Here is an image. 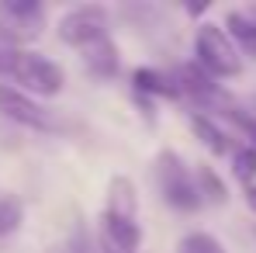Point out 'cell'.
I'll list each match as a JSON object with an SVG mask.
<instances>
[{
  "instance_id": "obj_1",
  "label": "cell",
  "mask_w": 256,
  "mask_h": 253,
  "mask_svg": "<svg viewBox=\"0 0 256 253\" xmlns=\"http://www.w3.org/2000/svg\"><path fill=\"white\" fill-rule=\"evenodd\" d=\"M100 236L122 250L135 253L142 243V225H138V194L132 177L118 173L108 184V205L100 211Z\"/></svg>"
},
{
  "instance_id": "obj_2",
  "label": "cell",
  "mask_w": 256,
  "mask_h": 253,
  "mask_svg": "<svg viewBox=\"0 0 256 253\" xmlns=\"http://www.w3.org/2000/svg\"><path fill=\"white\" fill-rule=\"evenodd\" d=\"M152 180H156V191L163 194V201L176 211H198L201 201V191H198V180H194V167H187L180 160V153L173 149H160L156 160H152Z\"/></svg>"
},
{
  "instance_id": "obj_3",
  "label": "cell",
  "mask_w": 256,
  "mask_h": 253,
  "mask_svg": "<svg viewBox=\"0 0 256 253\" xmlns=\"http://www.w3.org/2000/svg\"><path fill=\"white\" fill-rule=\"evenodd\" d=\"M194 56H198L194 63L214 80H236L242 73V56H239L236 42L228 39L225 28H218L212 21H204L194 32Z\"/></svg>"
},
{
  "instance_id": "obj_4",
  "label": "cell",
  "mask_w": 256,
  "mask_h": 253,
  "mask_svg": "<svg viewBox=\"0 0 256 253\" xmlns=\"http://www.w3.org/2000/svg\"><path fill=\"white\" fill-rule=\"evenodd\" d=\"M59 42L70 49H90L108 39V11L100 4H80L59 18Z\"/></svg>"
},
{
  "instance_id": "obj_5",
  "label": "cell",
  "mask_w": 256,
  "mask_h": 253,
  "mask_svg": "<svg viewBox=\"0 0 256 253\" xmlns=\"http://www.w3.org/2000/svg\"><path fill=\"white\" fill-rule=\"evenodd\" d=\"M45 28V7L38 0H4L0 4V39L18 49L38 39Z\"/></svg>"
},
{
  "instance_id": "obj_6",
  "label": "cell",
  "mask_w": 256,
  "mask_h": 253,
  "mask_svg": "<svg viewBox=\"0 0 256 253\" xmlns=\"http://www.w3.org/2000/svg\"><path fill=\"white\" fill-rule=\"evenodd\" d=\"M0 118H7L21 128H32V132H56L59 128L56 115L45 104H38L32 94H24L14 84H0Z\"/></svg>"
},
{
  "instance_id": "obj_7",
  "label": "cell",
  "mask_w": 256,
  "mask_h": 253,
  "mask_svg": "<svg viewBox=\"0 0 256 253\" xmlns=\"http://www.w3.org/2000/svg\"><path fill=\"white\" fill-rule=\"evenodd\" d=\"M14 84L21 87L24 94H32V97H35V94H38V97H52V94H59V90H62L66 73H62V66H59V63H52L48 56L24 49V52H21L18 70H14Z\"/></svg>"
},
{
  "instance_id": "obj_8",
  "label": "cell",
  "mask_w": 256,
  "mask_h": 253,
  "mask_svg": "<svg viewBox=\"0 0 256 253\" xmlns=\"http://www.w3.org/2000/svg\"><path fill=\"white\" fill-rule=\"evenodd\" d=\"M187 125L194 128V135H198V139H201V142L212 149L214 156H225V153L232 156V153L239 149V146H232L228 132L218 125V122H212L208 115H201V111H190V115H187Z\"/></svg>"
},
{
  "instance_id": "obj_9",
  "label": "cell",
  "mask_w": 256,
  "mask_h": 253,
  "mask_svg": "<svg viewBox=\"0 0 256 253\" xmlns=\"http://www.w3.org/2000/svg\"><path fill=\"white\" fill-rule=\"evenodd\" d=\"M225 32L236 42V49H242V56L256 59V11H228Z\"/></svg>"
},
{
  "instance_id": "obj_10",
  "label": "cell",
  "mask_w": 256,
  "mask_h": 253,
  "mask_svg": "<svg viewBox=\"0 0 256 253\" xmlns=\"http://www.w3.org/2000/svg\"><path fill=\"white\" fill-rule=\"evenodd\" d=\"M80 59H84L86 73H90V77H97V80H108V77H114V73H118V45L111 42V39H104V42L84 49V52H80Z\"/></svg>"
},
{
  "instance_id": "obj_11",
  "label": "cell",
  "mask_w": 256,
  "mask_h": 253,
  "mask_svg": "<svg viewBox=\"0 0 256 253\" xmlns=\"http://www.w3.org/2000/svg\"><path fill=\"white\" fill-rule=\"evenodd\" d=\"M173 80L180 87V94H190V97H198V101H208L218 94V84H214V77H208L198 63H184L176 73H173Z\"/></svg>"
},
{
  "instance_id": "obj_12",
  "label": "cell",
  "mask_w": 256,
  "mask_h": 253,
  "mask_svg": "<svg viewBox=\"0 0 256 253\" xmlns=\"http://www.w3.org/2000/svg\"><path fill=\"white\" fill-rule=\"evenodd\" d=\"M132 84L135 90L146 97V94H152V97H180V87L173 77L166 73H160V70H149V66H138L135 73H132Z\"/></svg>"
},
{
  "instance_id": "obj_13",
  "label": "cell",
  "mask_w": 256,
  "mask_h": 253,
  "mask_svg": "<svg viewBox=\"0 0 256 253\" xmlns=\"http://www.w3.org/2000/svg\"><path fill=\"white\" fill-rule=\"evenodd\" d=\"M194 180H198L201 201H212V205H225V201H228V187L222 184V177H218L208 163H198V167H194Z\"/></svg>"
},
{
  "instance_id": "obj_14",
  "label": "cell",
  "mask_w": 256,
  "mask_h": 253,
  "mask_svg": "<svg viewBox=\"0 0 256 253\" xmlns=\"http://www.w3.org/2000/svg\"><path fill=\"white\" fill-rule=\"evenodd\" d=\"M24 222V205L14 198V194H0V243L7 236H14Z\"/></svg>"
},
{
  "instance_id": "obj_15",
  "label": "cell",
  "mask_w": 256,
  "mask_h": 253,
  "mask_svg": "<svg viewBox=\"0 0 256 253\" xmlns=\"http://www.w3.org/2000/svg\"><path fill=\"white\" fill-rule=\"evenodd\" d=\"M176 253H228L218 239H214L212 232H204V229H194V232H187L180 243H176Z\"/></svg>"
},
{
  "instance_id": "obj_16",
  "label": "cell",
  "mask_w": 256,
  "mask_h": 253,
  "mask_svg": "<svg viewBox=\"0 0 256 253\" xmlns=\"http://www.w3.org/2000/svg\"><path fill=\"white\" fill-rule=\"evenodd\" d=\"M232 173H236L246 187H253L256 184V146H239V149L232 153Z\"/></svg>"
},
{
  "instance_id": "obj_17",
  "label": "cell",
  "mask_w": 256,
  "mask_h": 253,
  "mask_svg": "<svg viewBox=\"0 0 256 253\" xmlns=\"http://www.w3.org/2000/svg\"><path fill=\"white\" fill-rule=\"evenodd\" d=\"M45 253H94V246L86 243L84 232H76L73 239H66V243H56V246H48Z\"/></svg>"
},
{
  "instance_id": "obj_18",
  "label": "cell",
  "mask_w": 256,
  "mask_h": 253,
  "mask_svg": "<svg viewBox=\"0 0 256 253\" xmlns=\"http://www.w3.org/2000/svg\"><path fill=\"white\" fill-rule=\"evenodd\" d=\"M228 118L242 128V132L253 139V146H256V118H250V115H246V111H239V108H232V111H228Z\"/></svg>"
},
{
  "instance_id": "obj_19",
  "label": "cell",
  "mask_w": 256,
  "mask_h": 253,
  "mask_svg": "<svg viewBox=\"0 0 256 253\" xmlns=\"http://www.w3.org/2000/svg\"><path fill=\"white\" fill-rule=\"evenodd\" d=\"M246 205L256 211V184H253V187H246Z\"/></svg>"
}]
</instances>
